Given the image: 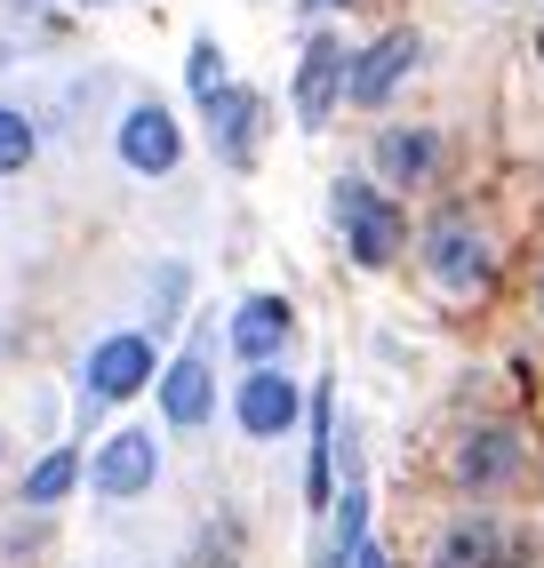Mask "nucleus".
Wrapping results in <instances>:
<instances>
[{"instance_id":"f257e3e1","label":"nucleus","mask_w":544,"mask_h":568,"mask_svg":"<svg viewBox=\"0 0 544 568\" xmlns=\"http://www.w3.org/2000/svg\"><path fill=\"white\" fill-rule=\"evenodd\" d=\"M336 224H344V241H353V264H369V273L409 248V216L384 201L376 184H361V176L336 184Z\"/></svg>"},{"instance_id":"6e6552de","label":"nucleus","mask_w":544,"mask_h":568,"mask_svg":"<svg viewBox=\"0 0 544 568\" xmlns=\"http://www.w3.org/2000/svg\"><path fill=\"white\" fill-rule=\"evenodd\" d=\"M201 112H209L216 161H224V169H249V161H256V129H264V97H256V89H224V97L201 104Z\"/></svg>"},{"instance_id":"0eeeda50","label":"nucleus","mask_w":544,"mask_h":568,"mask_svg":"<svg viewBox=\"0 0 544 568\" xmlns=\"http://www.w3.org/2000/svg\"><path fill=\"white\" fill-rule=\"evenodd\" d=\"M184 153V129H177V112L169 104H129V121H121V161L137 176H169Z\"/></svg>"},{"instance_id":"20e7f679","label":"nucleus","mask_w":544,"mask_h":568,"mask_svg":"<svg viewBox=\"0 0 544 568\" xmlns=\"http://www.w3.org/2000/svg\"><path fill=\"white\" fill-rule=\"evenodd\" d=\"M416 57H424V41H416L409 24H393L384 41H369V49L353 57V89H344V104L376 112V104H384V97H393V89L409 81V72H416Z\"/></svg>"},{"instance_id":"f03ea898","label":"nucleus","mask_w":544,"mask_h":568,"mask_svg":"<svg viewBox=\"0 0 544 568\" xmlns=\"http://www.w3.org/2000/svg\"><path fill=\"white\" fill-rule=\"evenodd\" d=\"M152 385V336L144 328H121V336H104V345L81 361V416H97L104 400H129Z\"/></svg>"},{"instance_id":"6ab92c4d","label":"nucleus","mask_w":544,"mask_h":568,"mask_svg":"<svg viewBox=\"0 0 544 568\" xmlns=\"http://www.w3.org/2000/svg\"><path fill=\"white\" fill-rule=\"evenodd\" d=\"M353 568H393V560H384V545H361V552H353Z\"/></svg>"},{"instance_id":"1a4fd4ad","label":"nucleus","mask_w":544,"mask_h":568,"mask_svg":"<svg viewBox=\"0 0 544 568\" xmlns=\"http://www.w3.org/2000/svg\"><path fill=\"white\" fill-rule=\"evenodd\" d=\"M209 408H216V385H209V345H192V353H177L169 361V376H161V416L177 433H201L209 425Z\"/></svg>"},{"instance_id":"9b49d317","label":"nucleus","mask_w":544,"mask_h":568,"mask_svg":"<svg viewBox=\"0 0 544 568\" xmlns=\"http://www.w3.org/2000/svg\"><path fill=\"white\" fill-rule=\"evenodd\" d=\"M513 473H521V440H513V425H481V433H464V448H456V480L473 488V497L504 488Z\"/></svg>"},{"instance_id":"9d476101","label":"nucleus","mask_w":544,"mask_h":568,"mask_svg":"<svg viewBox=\"0 0 544 568\" xmlns=\"http://www.w3.org/2000/svg\"><path fill=\"white\" fill-rule=\"evenodd\" d=\"M152 473H161V448H152V433H112V440L97 448V465H89L97 497H137V488H152Z\"/></svg>"},{"instance_id":"a211bd4d","label":"nucleus","mask_w":544,"mask_h":568,"mask_svg":"<svg viewBox=\"0 0 544 568\" xmlns=\"http://www.w3.org/2000/svg\"><path fill=\"white\" fill-rule=\"evenodd\" d=\"M32 161V121H24V112H9V104H0V176H17Z\"/></svg>"},{"instance_id":"2eb2a0df","label":"nucleus","mask_w":544,"mask_h":568,"mask_svg":"<svg viewBox=\"0 0 544 568\" xmlns=\"http://www.w3.org/2000/svg\"><path fill=\"white\" fill-rule=\"evenodd\" d=\"M329 465H336V425H329V376L313 385V457H304V505L329 513Z\"/></svg>"},{"instance_id":"7ed1b4c3","label":"nucleus","mask_w":544,"mask_h":568,"mask_svg":"<svg viewBox=\"0 0 544 568\" xmlns=\"http://www.w3.org/2000/svg\"><path fill=\"white\" fill-rule=\"evenodd\" d=\"M424 281H433L441 296H473V288H488V241H481L464 216H441L433 233H424Z\"/></svg>"},{"instance_id":"423d86ee","label":"nucleus","mask_w":544,"mask_h":568,"mask_svg":"<svg viewBox=\"0 0 544 568\" xmlns=\"http://www.w3.org/2000/svg\"><path fill=\"white\" fill-rule=\"evenodd\" d=\"M296 400H304V393H296V376H281V368L264 361V368L241 376V393H232V416H241V433H249V440H281V433L296 425Z\"/></svg>"},{"instance_id":"f8f14e48","label":"nucleus","mask_w":544,"mask_h":568,"mask_svg":"<svg viewBox=\"0 0 544 568\" xmlns=\"http://www.w3.org/2000/svg\"><path fill=\"white\" fill-rule=\"evenodd\" d=\"M296 336V313H289V296H249L241 313H232V353H241L249 368H264L272 353H281Z\"/></svg>"},{"instance_id":"39448f33","label":"nucleus","mask_w":544,"mask_h":568,"mask_svg":"<svg viewBox=\"0 0 544 568\" xmlns=\"http://www.w3.org/2000/svg\"><path fill=\"white\" fill-rule=\"evenodd\" d=\"M344 89H353V57H344V41L313 32V49H304V64H296V121L329 129V112L344 104Z\"/></svg>"},{"instance_id":"f3484780","label":"nucleus","mask_w":544,"mask_h":568,"mask_svg":"<svg viewBox=\"0 0 544 568\" xmlns=\"http://www.w3.org/2000/svg\"><path fill=\"white\" fill-rule=\"evenodd\" d=\"M184 81H192V97H201V104H216L232 81H224V49L216 41H192V64H184Z\"/></svg>"},{"instance_id":"ddd939ff","label":"nucleus","mask_w":544,"mask_h":568,"mask_svg":"<svg viewBox=\"0 0 544 568\" xmlns=\"http://www.w3.org/2000/svg\"><path fill=\"white\" fill-rule=\"evenodd\" d=\"M376 169L393 176L401 193H416V184L441 169V136H433V129H384V136H376Z\"/></svg>"},{"instance_id":"4468645a","label":"nucleus","mask_w":544,"mask_h":568,"mask_svg":"<svg viewBox=\"0 0 544 568\" xmlns=\"http://www.w3.org/2000/svg\"><path fill=\"white\" fill-rule=\"evenodd\" d=\"M496 560H504V528L488 513H464L449 537L433 545V568H496Z\"/></svg>"},{"instance_id":"412c9836","label":"nucleus","mask_w":544,"mask_h":568,"mask_svg":"<svg viewBox=\"0 0 544 568\" xmlns=\"http://www.w3.org/2000/svg\"><path fill=\"white\" fill-rule=\"evenodd\" d=\"M89 9H104V0H89Z\"/></svg>"},{"instance_id":"dca6fc26","label":"nucleus","mask_w":544,"mask_h":568,"mask_svg":"<svg viewBox=\"0 0 544 568\" xmlns=\"http://www.w3.org/2000/svg\"><path fill=\"white\" fill-rule=\"evenodd\" d=\"M72 480H81V457H72V448H49V457L24 473V505H32V513H49Z\"/></svg>"},{"instance_id":"aec40b11","label":"nucleus","mask_w":544,"mask_h":568,"mask_svg":"<svg viewBox=\"0 0 544 568\" xmlns=\"http://www.w3.org/2000/svg\"><path fill=\"white\" fill-rule=\"evenodd\" d=\"M536 313H544V273H536Z\"/></svg>"}]
</instances>
